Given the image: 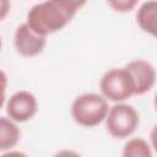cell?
<instances>
[{
  "label": "cell",
  "instance_id": "obj_4",
  "mask_svg": "<svg viewBox=\"0 0 157 157\" xmlns=\"http://www.w3.org/2000/svg\"><path fill=\"white\" fill-rule=\"evenodd\" d=\"M99 90L102 96L112 102H124L135 96L134 82L125 66L104 72L99 81Z\"/></svg>",
  "mask_w": 157,
  "mask_h": 157
},
{
  "label": "cell",
  "instance_id": "obj_13",
  "mask_svg": "<svg viewBox=\"0 0 157 157\" xmlns=\"http://www.w3.org/2000/svg\"><path fill=\"white\" fill-rule=\"evenodd\" d=\"M11 1L10 0H0V21H2L10 12Z\"/></svg>",
  "mask_w": 157,
  "mask_h": 157
},
{
  "label": "cell",
  "instance_id": "obj_9",
  "mask_svg": "<svg viewBox=\"0 0 157 157\" xmlns=\"http://www.w3.org/2000/svg\"><path fill=\"white\" fill-rule=\"evenodd\" d=\"M21 136V131L10 118L0 117V152L13 148Z\"/></svg>",
  "mask_w": 157,
  "mask_h": 157
},
{
  "label": "cell",
  "instance_id": "obj_10",
  "mask_svg": "<svg viewBox=\"0 0 157 157\" xmlns=\"http://www.w3.org/2000/svg\"><path fill=\"white\" fill-rule=\"evenodd\" d=\"M123 156L124 157H151L152 150L150 144L146 140L141 137H134L124 145Z\"/></svg>",
  "mask_w": 157,
  "mask_h": 157
},
{
  "label": "cell",
  "instance_id": "obj_12",
  "mask_svg": "<svg viewBox=\"0 0 157 157\" xmlns=\"http://www.w3.org/2000/svg\"><path fill=\"white\" fill-rule=\"evenodd\" d=\"M6 87H7V76L6 74L0 69V108L5 103L6 98Z\"/></svg>",
  "mask_w": 157,
  "mask_h": 157
},
{
  "label": "cell",
  "instance_id": "obj_5",
  "mask_svg": "<svg viewBox=\"0 0 157 157\" xmlns=\"http://www.w3.org/2000/svg\"><path fill=\"white\" fill-rule=\"evenodd\" d=\"M38 110V102L34 94L28 91L13 93L6 104V114L16 123H25L32 119Z\"/></svg>",
  "mask_w": 157,
  "mask_h": 157
},
{
  "label": "cell",
  "instance_id": "obj_14",
  "mask_svg": "<svg viewBox=\"0 0 157 157\" xmlns=\"http://www.w3.org/2000/svg\"><path fill=\"white\" fill-rule=\"evenodd\" d=\"M1 45H2V42H1V36H0V50H1Z\"/></svg>",
  "mask_w": 157,
  "mask_h": 157
},
{
  "label": "cell",
  "instance_id": "obj_2",
  "mask_svg": "<svg viewBox=\"0 0 157 157\" xmlns=\"http://www.w3.org/2000/svg\"><path fill=\"white\" fill-rule=\"evenodd\" d=\"M107 99L98 93H83L77 96L71 104L72 119L81 126L93 128L101 124L108 113Z\"/></svg>",
  "mask_w": 157,
  "mask_h": 157
},
{
  "label": "cell",
  "instance_id": "obj_6",
  "mask_svg": "<svg viewBox=\"0 0 157 157\" xmlns=\"http://www.w3.org/2000/svg\"><path fill=\"white\" fill-rule=\"evenodd\" d=\"M13 44L18 54L32 58L43 52L47 44V37L36 33L25 22L16 28L13 34Z\"/></svg>",
  "mask_w": 157,
  "mask_h": 157
},
{
  "label": "cell",
  "instance_id": "obj_1",
  "mask_svg": "<svg viewBox=\"0 0 157 157\" xmlns=\"http://www.w3.org/2000/svg\"><path fill=\"white\" fill-rule=\"evenodd\" d=\"M83 5L77 0H45L31 7L26 23L36 33L47 37L63 29Z\"/></svg>",
  "mask_w": 157,
  "mask_h": 157
},
{
  "label": "cell",
  "instance_id": "obj_11",
  "mask_svg": "<svg viewBox=\"0 0 157 157\" xmlns=\"http://www.w3.org/2000/svg\"><path fill=\"white\" fill-rule=\"evenodd\" d=\"M137 2L139 0H107L109 7L115 12H120V13L130 12L131 10L135 9Z\"/></svg>",
  "mask_w": 157,
  "mask_h": 157
},
{
  "label": "cell",
  "instance_id": "obj_8",
  "mask_svg": "<svg viewBox=\"0 0 157 157\" xmlns=\"http://www.w3.org/2000/svg\"><path fill=\"white\" fill-rule=\"evenodd\" d=\"M136 23L144 32L151 34L152 37H156L157 34V1L156 0H148L139 7L136 12Z\"/></svg>",
  "mask_w": 157,
  "mask_h": 157
},
{
  "label": "cell",
  "instance_id": "obj_7",
  "mask_svg": "<svg viewBox=\"0 0 157 157\" xmlns=\"http://www.w3.org/2000/svg\"><path fill=\"white\" fill-rule=\"evenodd\" d=\"M135 87V96H141L152 90L156 82V70L153 65L144 59L131 60L125 65Z\"/></svg>",
  "mask_w": 157,
  "mask_h": 157
},
{
  "label": "cell",
  "instance_id": "obj_3",
  "mask_svg": "<svg viewBox=\"0 0 157 157\" xmlns=\"http://www.w3.org/2000/svg\"><path fill=\"white\" fill-rule=\"evenodd\" d=\"M104 120L107 131L113 137L125 139L135 132L140 123V117L132 105L117 102V104L108 109Z\"/></svg>",
  "mask_w": 157,
  "mask_h": 157
},
{
  "label": "cell",
  "instance_id": "obj_15",
  "mask_svg": "<svg viewBox=\"0 0 157 157\" xmlns=\"http://www.w3.org/2000/svg\"><path fill=\"white\" fill-rule=\"evenodd\" d=\"M77 1H80V2H82V4H85L87 0H77Z\"/></svg>",
  "mask_w": 157,
  "mask_h": 157
}]
</instances>
